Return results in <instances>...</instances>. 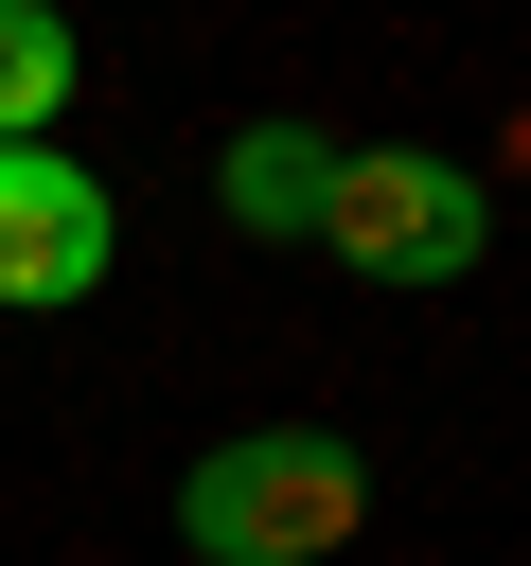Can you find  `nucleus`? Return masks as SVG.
Wrapping results in <instances>:
<instances>
[{
    "mask_svg": "<svg viewBox=\"0 0 531 566\" xmlns=\"http://www.w3.org/2000/svg\"><path fill=\"white\" fill-rule=\"evenodd\" d=\"M354 531H372V460L336 424H230L177 478V548L195 566H336Z\"/></svg>",
    "mask_w": 531,
    "mask_h": 566,
    "instance_id": "nucleus-1",
    "label": "nucleus"
},
{
    "mask_svg": "<svg viewBox=\"0 0 531 566\" xmlns=\"http://www.w3.org/2000/svg\"><path fill=\"white\" fill-rule=\"evenodd\" d=\"M124 265V212L71 142H0V318H71Z\"/></svg>",
    "mask_w": 531,
    "mask_h": 566,
    "instance_id": "nucleus-3",
    "label": "nucleus"
},
{
    "mask_svg": "<svg viewBox=\"0 0 531 566\" xmlns=\"http://www.w3.org/2000/svg\"><path fill=\"white\" fill-rule=\"evenodd\" d=\"M319 195H336V124H230L212 142V212L248 230V248H319Z\"/></svg>",
    "mask_w": 531,
    "mask_h": 566,
    "instance_id": "nucleus-4",
    "label": "nucleus"
},
{
    "mask_svg": "<svg viewBox=\"0 0 531 566\" xmlns=\"http://www.w3.org/2000/svg\"><path fill=\"white\" fill-rule=\"evenodd\" d=\"M71 124V0H0V142Z\"/></svg>",
    "mask_w": 531,
    "mask_h": 566,
    "instance_id": "nucleus-5",
    "label": "nucleus"
},
{
    "mask_svg": "<svg viewBox=\"0 0 531 566\" xmlns=\"http://www.w3.org/2000/svg\"><path fill=\"white\" fill-rule=\"evenodd\" d=\"M319 248H336L354 283H460V265L496 248V195H478L442 142H336Z\"/></svg>",
    "mask_w": 531,
    "mask_h": 566,
    "instance_id": "nucleus-2",
    "label": "nucleus"
}]
</instances>
